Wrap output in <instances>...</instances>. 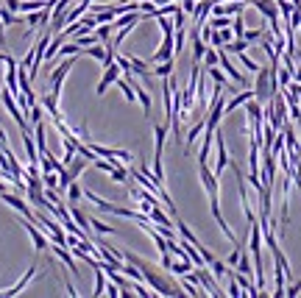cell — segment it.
<instances>
[{
    "instance_id": "6da1fadb",
    "label": "cell",
    "mask_w": 301,
    "mask_h": 298,
    "mask_svg": "<svg viewBox=\"0 0 301 298\" xmlns=\"http://www.w3.org/2000/svg\"><path fill=\"white\" fill-rule=\"evenodd\" d=\"M75 62H78V56H67V59H62V62L56 64V70H53L50 78H48V92H50V95H56V98H59L64 78H67V73L75 67Z\"/></svg>"
},
{
    "instance_id": "7a4b0ae2",
    "label": "cell",
    "mask_w": 301,
    "mask_h": 298,
    "mask_svg": "<svg viewBox=\"0 0 301 298\" xmlns=\"http://www.w3.org/2000/svg\"><path fill=\"white\" fill-rule=\"evenodd\" d=\"M217 50H221V47H217ZM217 67H221L223 73H226L229 78L234 81V84H240V87H249V78H245V75L240 73L237 67H234V62L229 59V53H226V50H221V62H217Z\"/></svg>"
},
{
    "instance_id": "3957f363",
    "label": "cell",
    "mask_w": 301,
    "mask_h": 298,
    "mask_svg": "<svg viewBox=\"0 0 301 298\" xmlns=\"http://www.w3.org/2000/svg\"><path fill=\"white\" fill-rule=\"evenodd\" d=\"M215 145H217V159H215V176L221 178V173L232 165V159H229V151H226V142H223V134H221V126H217V131H215Z\"/></svg>"
},
{
    "instance_id": "277c9868",
    "label": "cell",
    "mask_w": 301,
    "mask_h": 298,
    "mask_svg": "<svg viewBox=\"0 0 301 298\" xmlns=\"http://www.w3.org/2000/svg\"><path fill=\"white\" fill-rule=\"evenodd\" d=\"M120 75H123V70H120V64H117V62L106 64V67H103V78H100V81H98V87H95V95H98V98H100V95H103L112 84H115V81L120 78Z\"/></svg>"
},
{
    "instance_id": "5b68a950",
    "label": "cell",
    "mask_w": 301,
    "mask_h": 298,
    "mask_svg": "<svg viewBox=\"0 0 301 298\" xmlns=\"http://www.w3.org/2000/svg\"><path fill=\"white\" fill-rule=\"evenodd\" d=\"M176 50H173V34H165L162 45L156 47V53L151 56V64H159V62H168V59H173Z\"/></svg>"
},
{
    "instance_id": "8992f818",
    "label": "cell",
    "mask_w": 301,
    "mask_h": 298,
    "mask_svg": "<svg viewBox=\"0 0 301 298\" xmlns=\"http://www.w3.org/2000/svg\"><path fill=\"white\" fill-rule=\"evenodd\" d=\"M22 226H25V231L31 234L34 248H37V251H45V248H48V240H45V234L39 231V226L34 223V220H25V218H22Z\"/></svg>"
},
{
    "instance_id": "52a82bcc",
    "label": "cell",
    "mask_w": 301,
    "mask_h": 298,
    "mask_svg": "<svg viewBox=\"0 0 301 298\" xmlns=\"http://www.w3.org/2000/svg\"><path fill=\"white\" fill-rule=\"evenodd\" d=\"M48 248L59 256V262H64V265H67V270L73 273V276H78V265H75V259L70 256V251H64V246H59V242H48Z\"/></svg>"
},
{
    "instance_id": "ba28073f",
    "label": "cell",
    "mask_w": 301,
    "mask_h": 298,
    "mask_svg": "<svg viewBox=\"0 0 301 298\" xmlns=\"http://www.w3.org/2000/svg\"><path fill=\"white\" fill-rule=\"evenodd\" d=\"M251 98H254V89H249V87H245L243 92H237L234 98H229V100H226V109H223V115H232L234 109H240V106H245Z\"/></svg>"
},
{
    "instance_id": "9c48e42d",
    "label": "cell",
    "mask_w": 301,
    "mask_h": 298,
    "mask_svg": "<svg viewBox=\"0 0 301 298\" xmlns=\"http://www.w3.org/2000/svg\"><path fill=\"white\" fill-rule=\"evenodd\" d=\"M251 6L265 17V20H276V17H279V6H276V0H251Z\"/></svg>"
},
{
    "instance_id": "30bf717a",
    "label": "cell",
    "mask_w": 301,
    "mask_h": 298,
    "mask_svg": "<svg viewBox=\"0 0 301 298\" xmlns=\"http://www.w3.org/2000/svg\"><path fill=\"white\" fill-rule=\"evenodd\" d=\"M34 276H37V265H31V267H28V270H25V276H22V279H20V282H17V284H14V287L3 290V293H0V295H3V298H11V295H20V293H22V290H25V287H28V282H31V279H34Z\"/></svg>"
},
{
    "instance_id": "8fae6325",
    "label": "cell",
    "mask_w": 301,
    "mask_h": 298,
    "mask_svg": "<svg viewBox=\"0 0 301 298\" xmlns=\"http://www.w3.org/2000/svg\"><path fill=\"white\" fill-rule=\"evenodd\" d=\"M204 126H206V117H198V120L193 123V128L187 131V137H184V151H190V148L196 145L198 134H204Z\"/></svg>"
},
{
    "instance_id": "7c38bea8",
    "label": "cell",
    "mask_w": 301,
    "mask_h": 298,
    "mask_svg": "<svg viewBox=\"0 0 301 298\" xmlns=\"http://www.w3.org/2000/svg\"><path fill=\"white\" fill-rule=\"evenodd\" d=\"M215 131H217V128H206V126H204V142H201L198 162H206V159H209V148H212V140H215Z\"/></svg>"
},
{
    "instance_id": "4fadbf2b",
    "label": "cell",
    "mask_w": 301,
    "mask_h": 298,
    "mask_svg": "<svg viewBox=\"0 0 301 298\" xmlns=\"http://www.w3.org/2000/svg\"><path fill=\"white\" fill-rule=\"evenodd\" d=\"M212 14V0H198L196 6V14H193V20H196V25H204L206 17Z\"/></svg>"
},
{
    "instance_id": "5bb4252c",
    "label": "cell",
    "mask_w": 301,
    "mask_h": 298,
    "mask_svg": "<svg viewBox=\"0 0 301 298\" xmlns=\"http://www.w3.org/2000/svg\"><path fill=\"white\" fill-rule=\"evenodd\" d=\"M176 231H179V234H181V240H187V242H193V246H201V240H198V237L196 234H193V229H190V226H187L184 223V220H181V218H176Z\"/></svg>"
},
{
    "instance_id": "9a60e30c",
    "label": "cell",
    "mask_w": 301,
    "mask_h": 298,
    "mask_svg": "<svg viewBox=\"0 0 301 298\" xmlns=\"http://www.w3.org/2000/svg\"><path fill=\"white\" fill-rule=\"evenodd\" d=\"M173 59H168V62H159V64H153V70H151V75H156V78H168V75H173Z\"/></svg>"
},
{
    "instance_id": "2e32d148",
    "label": "cell",
    "mask_w": 301,
    "mask_h": 298,
    "mask_svg": "<svg viewBox=\"0 0 301 298\" xmlns=\"http://www.w3.org/2000/svg\"><path fill=\"white\" fill-rule=\"evenodd\" d=\"M39 103H42L45 109H48L50 120H59V98H56V95H50V92H48L42 100H39Z\"/></svg>"
},
{
    "instance_id": "e0dca14e",
    "label": "cell",
    "mask_w": 301,
    "mask_h": 298,
    "mask_svg": "<svg viewBox=\"0 0 301 298\" xmlns=\"http://www.w3.org/2000/svg\"><path fill=\"white\" fill-rule=\"evenodd\" d=\"M209 270L215 273V279H217V282H223V279L229 276V270H232V267H229L226 262H221V259H217V256H215V259L209 262Z\"/></svg>"
},
{
    "instance_id": "ac0fdd59",
    "label": "cell",
    "mask_w": 301,
    "mask_h": 298,
    "mask_svg": "<svg viewBox=\"0 0 301 298\" xmlns=\"http://www.w3.org/2000/svg\"><path fill=\"white\" fill-rule=\"evenodd\" d=\"M0 20H3L6 28H9V25H22V17L14 14V11H9L6 6H0Z\"/></svg>"
},
{
    "instance_id": "d6986e66",
    "label": "cell",
    "mask_w": 301,
    "mask_h": 298,
    "mask_svg": "<svg viewBox=\"0 0 301 298\" xmlns=\"http://www.w3.org/2000/svg\"><path fill=\"white\" fill-rule=\"evenodd\" d=\"M90 295H106V273H103V267H95V287H92Z\"/></svg>"
},
{
    "instance_id": "ffe728a7",
    "label": "cell",
    "mask_w": 301,
    "mask_h": 298,
    "mask_svg": "<svg viewBox=\"0 0 301 298\" xmlns=\"http://www.w3.org/2000/svg\"><path fill=\"white\" fill-rule=\"evenodd\" d=\"M193 262L190 259H173V265H170V273H176V276H184V273H190L193 270Z\"/></svg>"
},
{
    "instance_id": "44dd1931",
    "label": "cell",
    "mask_w": 301,
    "mask_h": 298,
    "mask_svg": "<svg viewBox=\"0 0 301 298\" xmlns=\"http://www.w3.org/2000/svg\"><path fill=\"white\" fill-rule=\"evenodd\" d=\"M201 62H204V67H217V62H221V50H217V47H206V53H204V59H201Z\"/></svg>"
},
{
    "instance_id": "7402d4cb",
    "label": "cell",
    "mask_w": 301,
    "mask_h": 298,
    "mask_svg": "<svg viewBox=\"0 0 301 298\" xmlns=\"http://www.w3.org/2000/svg\"><path fill=\"white\" fill-rule=\"evenodd\" d=\"M64 195H67V201H70V204H78V201L84 198V189H81L75 181H70V184H67V193H64Z\"/></svg>"
},
{
    "instance_id": "603a6c76",
    "label": "cell",
    "mask_w": 301,
    "mask_h": 298,
    "mask_svg": "<svg viewBox=\"0 0 301 298\" xmlns=\"http://www.w3.org/2000/svg\"><path fill=\"white\" fill-rule=\"evenodd\" d=\"M206 73H209V75H212V81H215V84H217V87H223V89H226V84H229V75H226V73H223V70H221V67H206Z\"/></svg>"
},
{
    "instance_id": "cb8c5ba5",
    "label": "cell",
    "mask_w": 301,
    "mask_h": 298,
    "mask_svg": "<svg viewBox=\"0 0 301 298\" xmlns=\"http://www.w3.org/2000/svg\"><path fill=\"white\" fill-rule=\"evenodd\" d=\"M42 117H45V106H42V103H39V100H37V103H34L31 109H28V123H31V126H34V123H39V120H42Z\"/></svg>"
},
{
    "instance_id": "d4e9b609",
    "label": "cell",
    "mask_w": 301,
    "mask_h": 298,
    "mask_svg": "<svg viewBox=\"0 0 301 298\" xmlns=\"http://www.w3.org/2000/svg\"><path fill=\"white\" fill-rule=\"evenodd\" d=\"M234 56H237V59H240V64H243V67H245V70H251V73H257V70H259V64H257V62H254V59H251V56H249V53H245V50L234 53Z\"/></svg>"
},
{
    "instance_id": "484cf974",
    "label": "cell",
    "mask_w": 301,
    "mask_h": 298,
    "mask_svg": "<svg viewBox=\"0 0 301 298\" xmlns=\"http://www.w3.org/2000/svg\"><path fill=\"white\" fill-rule=\"evenodd\" d=\"M70 214H73V220H75V223L81 226V229H84V231H90V218H87V214L81 212V209H78V206H75V204H73V212H70Z\"/></svg>"
},
{
    "instance_id": "4316f807",
    "label": "cell",
    "mask_w": 301,
    "mask_h": 298,
    "mask_svg": "<svg viewBox=\"0 0 301 298\" xmlns=\"http://www.w3.org/2000/svg\"><path fill=\"white\" fill-rule=\"evenodd\" d=\"M232 31H234V37H243V34H245V20H243V11L232 17Z\"/></svg>"
},
{
    "instance_id": "83f0119b",
    "label": "cell",
    "mask_w": 301,
    "mask_h": 298,
    "mask_svg": "<svg viewBox=\"0 0 301 298\" xmlns=\"http://www.w3.org/2000/svg\"><path fill=\"white\" fill-rule=\"evenodd\" d=\"M156 22H159V28H162V37H165V34H173V31H176V25H173V20H170V14L156 17Z\"/></svg>"
},
{
    "instance_id": "f1b7e54d",
    "label": "cell",
    "mask_w": 301,
    "mask_h": 298,
    "mask_svg": "<svg viewBox=\"0 0 301 298\" xmlns=\"http://www.w3.org/2000/svg\"><path fill=\"white\" fill-rule=\"evenodd\" d=\"M95 37H98V42H109V39H112V25H106V22H98Z\"/></svg>"
},
{
    "instance_id": "f546056e",
    "label": "cell",
    "mask_w": 301,
    "mask_h": 298,
    "mask_svg": "<svg viewBox=\"0 0 301 298\" xmlns=\"http://www.w3.org/2000/svg\"><path fill=\"white\" fill-rule=\"evenodd\" d=\"M90 226L98 231V234H115V226H106V223H100V220H95V218H90Z\"/></svg>"
},
{
    "instance_id": "4dcf8cb0",
    "label": "cell",
    "mask_w": 301,
    "mask_h": 298,
    "mask_svg": "<svg viewBox=\"0 0 301 298\" xmlns=\"http://www.w3.org/2000/svg\"><path fill=\"white\" fill-rule=\"evenodd\" d=\"M293 81V70H287V67H279V89H285L287 84Z\"/></svg>"
},
{
    "instance_id": "1f68e13d",
    "label": "cell",
    "mask_w": 301,
    "mask_h": 298,
    "mask_svg": "<svg viewBox=\"0 0 301 298\" xmlns=\"http://www.w3.org/2000/svg\"><path fill=\"white\" fill-rule=\"evenodd\" d=\"M181 11H184V14L187 17H193V14H196V6H198V0H181Z\"/></svg>"
},
{
    "instance_id": "d6a6232c",
    "label": "cell",
    "mask_w": 301,
    "mask_h": 298,
    "mask_svg": "<svg viewBox=\"0 0 301 298\" xmlns=\"http://www.w3.org/2000/svg\"><path fill=\"white\" fill-rule=\"evenodd\" d=\"M285 295H301V279L298 282H290V284H285Z\"/></svg>"
},
{
    "instance_id": "836d02e7",
    "label": "cell",
    "mask_w": 301,
    "mask_h": 298,
    "mask_svg": "<svg viewBox=\"0 0 301 298\" xmlns=\"http://www.w3.org/2000/svg\"><path fill=\"white\" fill-rule=\"evenodd\" d=\"M243 37L249 39V42H259V39H262V28H251V31H245Z\"/></svg>"
},
{
    "instance_id": "e575fe53",
    "label": "cell",
    "mask_w": 301,
    "mask_h": 298,
    "mask_svg": "<svg viewBox=\"0 0 301 298\" xmlns=\"http://www.w3.org/2000/svg\"><path fill=\"white\" fill-rule=\"evenodd\" d=\"M20 6H22V0H6V9H9V11H14V14L20 11Z\"/></svg>"
},
{
    "instance_id": "d590c367",
    "label": "cell",
    "mask_w": 301,
    "mask_h": 298,
    "mask_svg": "<svg viewBox=\"0 0 301 298\" xmlns=\"http://www.w3.org/2000/svg\"><path fill=\"white\" fill-rule=\"evenodd\" d=\"M0 47H6V25H3V20H0Z\"/></svg>"
},
{
    "instance_id": "8d00e7d4",
    "label": "cell",
    "mask_w": 301,
    "mask_h": 298,
    "mask_svg": "<svg viewBox=\"0 0 301 298\" xmlns=\"http://www.w3.org/2000/svg\"><path fill=\"white\" fill-rule=\"evenodd\" d=\"M293 81H298V84H301V64L293 67Z\"/></svg>"
},
{
    "instance_id": "74e56055",
    "label": "cell",
    "mask_w": 301,
    "mask_h": 298,
    "mask_svg": "<svg viewBox=\"0 0 301 298\" xmlns=\"http://www.w3.org/2000/svg\"><path fill=\"white\" fill-rule=\"evenodd\" d=\"M39 3H42V6H45V3H50V0H39Z\"/></svg>"
},
{
    "instance_id": "f35d334b",
    "label": "cell",
    "mask_w": 301,
    "mask_h": 298,
    "mask_svg": "<svg viewBox=\"0 0 301 298\" xmlns=\"http://www.w3.org/2000/svg\"><path fill=\"white\" fill-rule=\"evenodd\" d=\"M298 140H301V137H298Z\"/></svg>"
}]
</instances>
